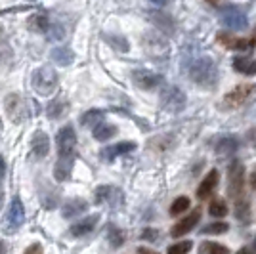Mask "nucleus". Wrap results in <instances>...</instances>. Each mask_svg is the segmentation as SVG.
<instances>
[{
  "instance_id": "26",
  "label": "nucleus",
  "mask_w": 256,
  "mask_h": 254,
  "mask_svg": "<svg viewBox=\"0 0 256 254\" xmlns=\"http://www.w3.org/2000/svg\"><path fill=\"white\" fill-rule=\"evenodd\" d=\"M235 216H237V220L239 222H250V204H248V201L246 199H237L235 201Z\"/></svg>"
},
{
  "instance_id": "32",
  "label": "nucleus",
  "mask_w": 256,
  "mask_h": 254,
  "mask_svg": "<svg viewBox=\"0 0 256 254\" xmlns=\"http://www.w3.org/2000/svg\"><path fill=\"white\" fill-rule=\"evenodd\" d=\"M190 204H192L190 197H178L170 204V216H180V214H184V212L190 208Z\"/></svg>"
},
{
  "instance_id": "6",
  "label": "nucleus",
  "mask_w": 256,
  "mask_h": 254,
  "mask_svg": "<svg viewBox=\"0 0 256 254\" xmlns=\"http://www.w3.org/2000/svg\"><path fill=\"white\" fill-rule=\"evenodd\" d=\"M25 222V208H23V202L20 197H14L6 212V218H4V232L14 233L18 232Z\"/></svg>"
},
{
  "instance_id": "13",
  "label": "nucleus",
  "mask_w": 256,
  "mask_h": 254,
  "mask_svg": "<svg viewBox=\"0 0 256 254\" xmlns=\"http://www.w3.org/2000/svg\"><path fill=\"white\" fill-rule=\"evenodd\" d=\"M31 153L34 159H42L50 153V140L46 136V132L42 130L34 132V136L31 138Z\"/></svg>"
},
{
  "instance_id": "19",
  "label": "nucleus",
  "mask_w": 256,
  "mask_h": 254,
  "mask_svg": "<svg viewBox=\"0 0 256 254\" xmlns=\"http://www.w3.org/2000/svg\"><path fill=\"white\" fill-rule=\"evenodd\" d=\"M148 18H150L153 25H157L159 29H162V32H174V22H172L170 16L166 14H160V12H148Z\"/></svg>"
},
{
  "instance_id": "11",
  "label": "nucleus",
  "mask_w": 256,
  "mask_h": 254,
  "mask_svg": "<svg viewBox=\"0 0 256 254\" xmlns=\"http://www.w3.org/2000/svg\"><path fill=\"white\" fill-rule=\"evenodd\" d=\"M199 220H201V210L199 208H195V210H192L186 218H182L180 222L174 224V228L170 230V235L172 237H184V235H188V233L192 232L193 228L199 224Z\"/></svg>"
},
{
  "instance_id": "43",
  "label": "nucleus",
  "mask_w": 256,
  "mask_h": 254,
  "mask_svg": "<svg viewBox=\"0 0 256 254\" xmlns=\"http://www.w3.org/2000/svg\"><path fill=\"white\" fill-rule=\"evenodd\" d=\"M250 186H252V188L256 190V170L252 172V176H250Z\"/></svg>"
},
{
  "instance_id": "31",
  "label": "nucleus",
  "mask_w": 256,
  "mask_h": 254,
  "mask_svg": "<svg viewBox=\"0 0 256 254\" xmlns=\"http://www.w3.org/2000/svg\"><path fill=\"white\" fill-rule=\"evenodd\" d=\"M113 197H118V191L109 186H102L96 190V201L98 202H109Z\"/></svg>"
},
{
  "instance_id": "1",
  "label": "nucleus",
  "mask_w": 256,
  "mask_h": 254,
  "mask_svg": "<svg viewBox=\"0 0 256 254\" xmlns=\"http://www.w3.org/2000/svg\"><path fill=\"white\" fill-rule=\"evenodd\" d=\"M218 76V67L210 58H199L190 65V78L201 88H214Z\"/></svg>"
},
{
  "instance_id": "39",
  "label": "nucleus",
  "mask_w": 256,
  "mask_h": 254,
  "mask_svg": "<svg viewBox=\"0 0 256 254\" xmlns=\"http://www.w3.org/2000/svg\"><path fill=\"white\" fill-rule=\"evenodd\" d=\"M4 172H6V162H4V159L0 157V184H2V180H4Z\"/></svg>"
},
{
  "instance_id": "41",
  "label": "nucleus",
  "mask_w": 256,
  "mask_h": 254,
  "mask_svg": "<svg viewBox=\"0 0 256 254\" xmlns=\"http://www.w3.org/2000/svg\"><path fill=\"white\" fill-rule=\"evenodd\" d=\"M138 254H159L155 250H150V248H138Z\"/></svg>"
},
{
  "instance_id": "18",
  "label": "nucleus",
  "mask_w": 256,
  "mask_h": 254,
  "mask_svg": "<svg viewBox=\"0 0 256 254\" xmlns=\"http://www.w3.org/2000/svg\"><path fill=\"white\" fill-rule=\"evenodd\" d=\"M98 222H100V214L88 216L84 220H80V222H76L71 226V235H75V237H84V235H88V233L96 228Z\"/></svg>"
},
{
  "instance_id": "25",
  "label": "nucleus",
  "mask_w": 256,
  "mask_h": 254,
  "mask_svg": "<svg viewBox=\"0 0 256 254\" xmlns=\"http://www.w3.org/2000/svg\"><path fill=\"white\" fill-rule=\"evenodd\" d=\"M94 138L98 140V142H107V140H111L115 134H117V126L115 124H107V122H102V124H98L96 128H94Z\"/></svg>"
},
{
  "instance_id": "23",
  "label": "nucleus",
  "mask_w": 256,
  "mask_h": 254,
  "mask_svg": "<svg viewBox=\"0 0 256 254\" xmlns=\"http://www.w3.org/2000/svg\"><path fill=\"white\" fill-rule=\"evenodd\" d=\"M67 109H69L67 102H65L64 98H58V100H54V102L48 104L46 115L50 116V118H60V116H64L65 113H67Z\"/></svg>"
},
{
  "instance_id": "40",
  "label": "nucleus",
  "mask_w": 256,
  "mask_h": 254,
  "mask_svg": "<svg viewBox=\"0 0 256 254\" xmlns=\"http://www.w3.org/2000/svg\"><path fill=\"white\" fill-rule=\"evenodd\" d=\"M237 254H256V252H254V248H252V246H245V248H241Z\"/></svg>"
},
{
  "instance_id": "33",
  "label": "nucleus",
  "mask_w": 256,
  "mask_h": 254,
  "mask_svg": "<svg viewBox=\"0 0 256 254\" xmlns=\"http://www.w3.org/2000/svg\"><path fill=\"white\" fill-rule=\"evenodd\" d=\"M29 29L36 32H46L50 29V23H48V20L44 16H34V18L29 20Z\"/></svg>"
},
{
  "instance_id": "38",
  "label": "nucleus",
  "mask_w": 256,
  "mask_h": 254,
  "mask_svg": "<svg viewBox=\"0 0 256 254\" xmlns=\"http://www.w3.org/2000/svg\"><path fill=\"white\" fill-rule=\"evenodd\" d=\"M23 254H42V246L38 243H34V244H31V246H27Z\"/></svg>"
},
{
  "instance_id": "4",
  "label": "nucleus",
  "mask_w": 256,
  "mask_h": 254,
  "mask_svg": "<svg viewBox=\"0 0 256 254\" xmlns=\"http://www.w3.org/2000/svg\"><path fill=\"white\" fill-rule=\"evenodd\" d=\"M243 188H245V166L243 162L234 160L228 168V193L232 199H241L243 197Z\"/></svg>"
},
{
  "instance_id": "15",
  "label": "nucleus",
  "mask_w": 256,
  "mask_h": 254,
  "mask_svg": "<svg viewBox=\"0 0 256 254\" xmlns=\"http://www.w3.org/2000/svg\"><path fill=\"white\" fill-rule=\"evenodd\" d=\"M218 40L228 46V48H232V50H237V52H243V50H248V48H252L256 42V38H250V40H245V38H235V36H230V34H226V32H220L218 34Z\"/></svg>"
},
{
  "instance_id": "28",
  "label": "nucleus",
  "mask_w": 256,
  "mask_h": 254,
  "mask_svg": "<svg viewBox=\"0 0 256 254\" xmlns=\"http://www.w3.org/2000/svg\"><path fill=\"white\" fill-rule=\"evenodd\" d=\"M104 118V111H100V109H92V111H86L82 118H80V122L84 124V126H94L96 128L98 124H102L100 120Z\"/></svg>"
},
{
  "instance_id": "44",
  "label": "nucleus",
  "mask_w": 256,
  "mask_h": 254,
  "mask_svg": "<svg viewBox=\"0 0 256 254\" xmlns=\"http://www.w3.org/2000/svg\"><path fill=\"white\" fill-rule=\"evenodd\" d=\"M0 254H4V243L0 241Z\"/></svg>"
},
{
  "instance_id": "22",
  "label": "nucleus",
  "mask_w": 256,
  "mask_h": 254,
  "mask_svg": "<svg viewBox=\"0 0 256 254\" xmlns=\"http://www.w3.org/2000/svg\"><path fill=\"white\" fill-rule=\"evenodd\" d=\"M234 69L237 73L241 74H246V76H250V74H256V60H250V58H235L234 60Z\"/></svg>"
},
{
  "instance_id": "5",
  "label": "nucleus",
  "mask_w": 256,
  "mask_h": 254,
  "mask_svg": "<svg viewBox=\"0 0 256 254\" xmlns=\"http://www.w3.org/2000/svg\"><path fill=\"white\" fill-rule=\"evenodd\" d=\"M160 106L170 113H178L186 107V94L178 86H164L162 92H160Z\"/></svg>"
},
{
  "instance_id": "21",
  "label": "nucleus",
  "mask_w": 256,
  "mask_h": 254,
  "mask_svg": "<svg viewBox=\"0 0 256 254\" xmlns=\"http://www.w3.org/2000/svg\"><path fill=\"white\" fill-rule=\"evenodd\" d=\"M52 62L62 67H67L75 62V54L71 52V48H54L52 50Z\"/></svg>"
},
{
  "instance_id": "42",
  "label": "nucleus",
  "mask_w": 256,
  "mask_h": 254,
  "mask_svg": "<svg viewBox=\"0 0 256 254\" xmlns=\"http://www.w3.org/2000/svg\"><path fill=\"white\" fill-rule=\"evenodd\" d=\"M150 2H153V4H157V6H164V4H168L170 0H150Z\"/></svg>"
},
{
  "instance_id": "30",
  "label": "nucleus",
  "mask_w": 256,
  "mask_h": 254,
  "mask_svg": "<svg viewBox=\"0 0 256 254\" xmlns=\"http://www.w3.org/2000/svg\"><path fill=\"white\" fill-rule=\"evenodd\" d=\"M107 239H109V243H111L113 248H118L120 244L124 243V232L118 230L117 226H111L109 232H107Z\"/></svg>"
},
{
  "instance_id": "2",
  "label": "nucleus",
  "mask_w": 256,
  "mask_h": 254,
  "mask_svg": "<svg viewBox=\"0 0 256 254\" xmlns=\"http://www.w3.org/2000/svg\"><path fill=\"white\" fill-rule=\"evenodd\" d=\"M31 84L40 96H50L58 86V73L48 65L38 67V69L32 71Z\"/></svg>"
},
{
  "instance_id": "47",
  "label": "nucleus",
  "mask_w": 256,
  "mask_h": 254,
  "mask_svg": "<svg viewBox=\"0 0 256 254\" xmlns=\"http://www.w3.org/2000/svg\"><path fill=\"white\" fill-rule=\"evenodd\" d=\"M31 2H32V0H31Z\"/></svg>"
},
{
  "instance_id": "17",
  "label": "nucleus",
  "mask_w": 256,
  "mask_h": 254,
  "mask_svg": "<svg viewBox=\"0 0 256 254\" xmlns=\"http://www.w3.org/2000/svg\"><path fill=\"white\" fill-rule=\"evenodd\" d=\"M86 208H88V202H86L84 199H80V197H75V199H69V201L64 204L62 216L67 218V220H71V218H75L78 214H82Z\"/></svg>"
},
{
  "instance_id": "24",
  "label": "nucleus",
  "mask_w": 256,
  "mask_h": 254,
  "mask_svg": "<svg viewBox=\"0 0 256 254\" xmlns=\"http://www.w3.org/2000/svg\"><path fill=\"white\" fill-rule=\"evenodd\" d=\"M104 40H106L115 52H120V54H126L130 50V44L124 36H118V34H104Z\"/></svg>"
},
{
  "instance_id": "14",
  "label": "nucleus",
  "mask_w": 256,
  "mask_h": 254,
  "mask_svg": "<svg viewBox=\"0 0 256 254\" xmlns=\"http://www.w3.org/2000/svg\"><path fill=\"white\" fill-rule=\"evenodd\" d=\"M73 164H75V155H67V157H60L56 166H54V176L58 182L69 180L71 172H73Z\"/></svg>"
},
{
  "instance_id": "3",
  "label": "nucleus",
  "mask_w": 256,
  "mask_h": 254,
  "mask_svg": "<svg viewBox=\"0 0 256 254\" xmlns=\"http://www.w3.org/2000/svg\"><path fill=\"white\" fill-rule=\"evenodd\" d=\"M220 22L232 31H243L248 25L246 12L239 4H228L226 8H222L220 10Z\"/></svg>"
},
{
  "instance_id": "35",
  "label": "nucleus",
  "mask_w": 256,
  "mask_h": 254,
  "mask_svg": "<svg viewBox=\"0 0 256 254\" xmlns=\"http://www.w3.org/2000/svg\"><path fill=\"white\" fill-rule=\"evenodd\" d=\"M193 243L192 241H180V243L168 246V254H188L192 250Z\"/></svg>"
},
{
  "instance_id": "46",
  "label": "nucleus",
  "mask_w": 256,
  "mask_h": 254,
  "mask_svg": "<svg viewBox=\"0 0 256 254\" xmlns=\"http://www.w3.org/2000/svg\"><path fill=\"white\" fill-rule=\"evenodd\" d=\"M252 248H254V252H256V239H254V243H252Z\"/></svg>"
},
{
  "instance_id": "27",
  "label": "nucleus",
  "mask_w": 256,
  "mask_h": 254,
  "mask_svg": "<svg viewBox=\"0 0 256 254\" xmlns=\"http://www.w3.org/2000/svg\"><path fill=\"white\" fill-rule=\"evenodd\" d=\"M199 254H230V248L214 241H204L199 246Z\"/></svg>"
},
{
  "instance_id": "7",
  "label": "nucleus",
  "mask_w": 256,
  "mask_h": 254,
  "mask_svg": "<svg viewBox=\"0 0 256 254\" xmlns=\"http://www.w3.org/2000/svg\"><path fill=\"white\" fill-rule=\"evenodd\" d=\"M56 142H58V151H60V157L75 155L76 134H75V128L71 126V124H67V126H64L60 132H58Z\"/></svg>"
},
{
  "instance_id": "8",
  "label": "nucleus",
  "mask_w": 256,
  "mask_h": 254,
  "mask_svg": "<svg viewBox=\"0 0 256 254\" xmlns=\"http://www.w3.org/2000/svg\"><path fill=\"white\" fill-rule=\"evenodd\" d=\"M132 80L134 84L142 88V90H153L164 80L162 74L159 73H153V71H148V69H136L132 71Z\"/></svg>"
},
{
  "instance_id": "29",
  "label": "nucleus",
  "mask_w": 256,
  "mask_h": 254,
  "mask_svg": "<svg viewBox=\"0 0 256 254\" xmlns=\"http://www.w3.org/2000/svg\"><path fill=\"white\" fill-rule=\"evenodd\" d=\"M208 214L212 218H224L226 214H228V204H226L224 199H214L210 202V206H208Z\"/></svg>"
},
{
  "instance_id": "36",
  "label": "nucleus",
  "mask_w": 256,
  "mask_h": 254,
  "mask_svg": "<svg viewBox=\"0 0 256 254\" xmlns=\"http://www.w3.org/2000/svg\"><path fill=\"white\" fill-rule=\"evenodd\" d=\"M48 34H50V38H54V40H60V38H64L65 29L62 27V25H50Z\"/></svg>"
},
{
  "instance_id": "9",
  "label": "nucleus",
  "mask_w": 256,
  "mask_h": 254,
  "mask_svg": "<svg viewBox=\"0 0 256 254\" xmlns=\"http://www.w3.org/2000/svg\"><path fill=\"white\" fill-rule=\"evenodd\" d=\"M252 92H254V88L250 84H239L237 88H234L232 92H228L224 96V107L226 109H235V107L243 106Z\"/></svg>"
},
{
  "instance_id": "37",
  "label": "nucleus",
  "mask_w": 256,
  "mask_h": 254,
  "mask_svg": "<svg viewBox=\"0 0 256 254\" xmlns=\"http://www.w3.org/2000/svg\"><path fill=\"white\" fill-rule=\"evenodd\" d=\"M157 237H159V232L157 230H151V228L142 233V239H146V241H157Z\"/></svg>"
},
{
  "instance_id": "16",
  "label": "nucleus",
  "mask_w": 256,
  "mask_h": 254,
  "mask_svg": "<svg viewBox=\"0 0 256 254\" xmlns=\"http://www.w3.org/2000/svg\"><path fill=\"white\" fill-rule=\"evenodd\" d=\"M136 149V144L134 142H120V144H115V146H109V148L102 149V157L106 160H113L118 155H124V153H130Z\"/></svg>"
},
{
  "instance_id": "20",
  "label": "nucleus",
  "mask_w": 256,
  "mask_h": 254,
  "mask_svg": "<svg viewBox=\"0 0 256 254\" xmlns=\"http://www.w3.org/2000/svg\"><path fill=\"white\" fill-rule=\"evenodd\" d=\"M239 148V142H237V138L235 136H224V138H220L218 142H216V146H214V149H216V153L218 155H232V153H235V149Z\"/></svg>"
},
{
  "instance_id": "45",
  "label": "nucleus",
  "mask_w": 256,
  "mask_h": 254,
  "mask_svg": "<svg viewBox=\"0 0 256 254\" xmlns=\"http://www.w3.org/2000/svg\"><path fill=\"white\" fill-rule=\"evenodd\" d=\"M206 2H208V4H218L220 0H206Z\"/></svg>"
},
{
  "instance_id": "12",
  "label": "nucleus",
  "mask_w": 256,
  "mask_h": 254,
  "mask_svg": "<svg viewBox=\"0 0 256 254\" xmlns=\"http://www.w3.org/2000/svg\"><path fill=\"white\" fill-rule=\"evenodd\" d=\"M218 182H220L218 170H210L203 178V182L199 184V188H197V199H201V201H203V199H208L214 193V190L218 188Z\"/></svg>"
},
{
  "instance_id": "34",
  "label": "nucleus",
  "mask_w": 256,
  "mask_h": 254,
  "mask_svg": "<svg viewBox=\"0 0 256 254\" xmlns=\"http://www.w3.org/2000/svg\"><path fill=\"white\" fill-rule=\"evenodd\" d=\"M228 230H230V224L212 222V224H208V226H204L203 230H201V233H204V235H222V233H226Z\"/></svg>"
},
{
  "instance_id": "10",
  "label": "nucleus",
  "mask_w": 256,
  "mask_h": 254,
  "mask_svg": "<svg viewBox=\"0 0 256 254\" xmlns=\"http://www.w3.org/2000/svg\"><path fill=\"white\" fill-rule=\"evenodd\" d=\"M4 107H6V113L10 116L14 122H22L25 115H27V106L23 102L22 96L18 94H10L6 100H4Z\"/></svg>"
}]
</instances>
